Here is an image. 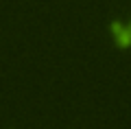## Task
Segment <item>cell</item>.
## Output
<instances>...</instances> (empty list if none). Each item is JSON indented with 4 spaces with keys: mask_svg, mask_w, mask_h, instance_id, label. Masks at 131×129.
I'll return each mask as SVG.
<instances>
[{
    "mask_svg": "<svg viewBox=\"0 0 131 129\" xmlns=\"http://www.w3.org/2000/svg\"><path fill=\"white\" fill-rule=\"evenodd\" d=\"M109 28H112V35H114V44H116L120 51L131 48V26L129 24L125 26L120 20H112V22H109Z\"/></svg>",
    "mask_w": 131,
    "mask_h": 129,
    "instance_id": "cell-1",
    "label": "cell"
},
{
    "mask_svg": "<svg viewBox=\"0 0 131 129\" xmlns=\"http://www.w3.org/2000/svg\"><path fill=\"white\" fill-rule=\"evenodd\" d=\"M129 26H131V22H129Z\"/></svg>",
    "mask_w": 131,
    "mask_h": 129,
    "instance_id": "cell-2",
    "label": "cell"
}]
</instances>
